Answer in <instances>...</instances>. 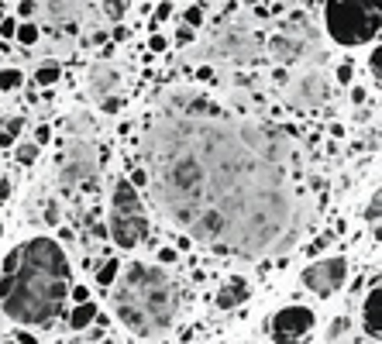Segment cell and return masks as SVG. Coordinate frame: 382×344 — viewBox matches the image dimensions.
I'll return each instance as SVG.
<instances>
[{"label":"cell","instance_id":"7a4b0ae2","mask_svg":"<svg viewBox=\"0 0 382 344\" xmlns=\"http://www.w3.org/2000/svg\"><path fill=\"white\" fill-rule=\"evenodd\" d=\"M69 296V261L59 241L28 238L3 258L0 306L14 324L48 327Z\"/></svg>","mask_w":382,"mask_h":344},{"label":"cell","instance_id":"ba28073f","mask_svg":"<svg viewBox=\"0 0 382 344\" xmlns=\"http://www.w3.org/2000/svg\"><path fill=\"white\" fill-rule=\"evenodd\" d=\"M344 279H348V261L341 255L320 258L310 268H303V286L313 289L317 296H334L341 286H344Z\"/></svg>","mask_w":382,"mask_h":344},{"label":"cell","instance_id":"52a82bcc","mask_svg":"<svg viewBox=\"0 0 382 344\" xmlns=\"http://www.w3.org/2000/svg\"><path fill=\"white\" fill-rule=\"evenodd\" d=\"M258 52H262V38H258L255 31H248L245 24L220 28L217 38H213V45H211V55L227 59V62H252Z\"/></svg>","mask_w":382,"mask_h":344},{"label":"cell","instance_id":"d6986e66","mask_svg":"<svg viewBox=\"0 0 382 344\" xmlns=\"http://www.w3.org/2000/svg\"><path fill=\"white\" fill-rule=\"evenodd\" d=\"M21 86H24V73L21 69H14V66L10 69H0V89L10 93V89H21Z\"/></svg>","mask_w":382,"mask_h":344},{"label":"cell","instance_id":"8d00e7d4","mask_svg":"<svg viewBox=\"0 0 382 344\" xmlns=\"http://www.w3.org/2000/svg\"><path fill=\"white\" fill-rule=\"evenodd\" d=\"M338 76H341V83H348V80H351V66H341Z\"/></svg>","mask_w":382,"mask_h":344},{"label":"cell","instance_id":"2e32d148","mask_svg":"<svg viewBox=\"0 0 382 344\" xmlns=\"http://www.w3.org/2000/svg\"><path fill=\"white\" fill-rule=\"evenodd\" d=\"M97 317H100V313H97V303H90V300L76 303V310L69 313V327H73V331H83V327H90Z\"/></svg>","mask_w":382,"mask_h":344},{"label":"cell","instance_id":"ac0fdd59","mask_svg":"<svg viewBox=\"0 0 382 344\" xmlns=\"http://www.w3.org/2000/svg\"><path fill=\"white\" fill-rule=\"evenodd\" d=\"M118 275H121V261H118V258H107V261L100 265V272H97V282H100V286H114Z\"/></svg>","mask_w":382,"mask_h":344},{"label":"cell","instance_id":"44dd1931","mask_svg":"<svg viewBox=\"0 0 382 344\" xmlns=\"http://www.w3.org/2000/svg\"><path fill=\"white\" fill-rule=\"evenodd\" d=\"M104 14H107L111 21H121L127 14V0H104Z\"/></svg>","mask_w":382,"mask_h":344},{"label":"cell","instance_id":"d6a6232c","mask_svg":"<svg viewBox=\"0 0 382 344\" xmlns=\"http://www.w3.org/2000/svg\"><path fill=\"white\" fill-rule=\"evenodd\" d=\"M344 324H348L344 317H341V320H334V327H331V338H338V334H344Z\"/></svg>","mask_w":382,"mask_h":344},{"label":"cell","instance_id":"d4e9b609","mask_svg":"<svg viewBox=\"0 0 382 344\" xmlns=\"http://www.w3.org/2000/svg\"><path fill=\"white\" fill-rule=\"evenodd\" d=\"M379 210H382V193H376V196H372V203H369V210H365V217L376 224V220H379Z\"/></svg>","mask_w":382,"mask_h":344},{"label":"cell","instance_id":"5bb4252c","mask_svg":"<svg viewBox=\"0 0 382 344\" xmlns=\"http://www.w3.org/2000/svg\"><path fill=\"white\" fill-rule=\"evenodd\" d=\"M245 300H248V282L245 279H231L217 293V306L220 310H231V306H238V303H245Z\"/></svg>","mask_w":382,"mask_h":344},{"label":"cell","instance_id":"f1b7e54d","mask_svg":"<svg viewBox=\"0 0 382 344\" xmlns=\"http://www.w3.org/2000/svg\"><path fill=\"white\" fill-rule=\"evenodd\" d=\"M148 48H152V52H166V38H162V35H152V38H148Z\"/></svg>","mask_w":382,"mask_h":344},{"label":"cell","instance_id":"cb8c5ba5","mask_svg":"<svg viewBox=\"0 0 382 344\" xmlns=\"http://www.w3.org/2000/svg\"><path fill=\"white\" fill-rule=\"evenodd\" d=\"M197 24H204V7H190L186 10V28H197Z\"/></svg>","mask_w":382,"mask_h":344},{"label":"cell","instance_id":"9a60e30c","mask_svg":"<svg viewBox=\"0 0 382 344\" xmlns=\"http://www.w3.org/2000/svg\"><path fill=\"white\" fill-rule=\"evenodd\" d=\"M48 17L55 24H73L80 21V0H48Z\"/></svg>","mask_w":382,"mask_h":344},{"label":"cell","instance_id":"8992f818","mask_svg":"<svg viewBox=\"0 0 382 344\" xmlns=\"http://www.w3.org/2000/svg\"><path fill=\"white\" fill-rule=\"evenodd\" d=\"M62 186H83L90 189V182H97V148L90 141H69L62 152Z\"/></svg>","mask_w":382,"mask_h":344},{"label":"cell","instance_id":"f35d334b","mask_svg":"<svg viewBox=\"0 0 382 344\" xmlns=\"http://www.w3.org/2000/svg\"><path fill=\"white\" fill-rule=\"evenodd\" d=\"M0 17H3V7H0Z\"/></svg>","mask_w":382,"mask_h":344},{"label":"cell","instance_id":"e575fe53","mask_svg":"<svg viewBox=\"0 0 382 344\" xmlns=\"http://www.w3.org/2000/svg\"><path fill=\"white\" fill-rule=\"evenodd\" d=\"M10 196V179H0V200Z\"/></svg>","mask_w":382,"mask_h":344},{"label":"cell","instance_id":"f546056e","mask_svg":"<svg viewBox=\"0 0 382 344\" xmlns=\"http://www.w3.org/2000/svg\"><path fill=\"white\" fill-rule=\"evenodd\" d=\"M190 38H193V28H186V24H183V28H179V31H176V42H190Z\"/></svg>","mask_w":382,"mask_h":344},{"label":"cell","instance_id":"1f68e13d","mask_svg":"<svg viewBox=\"0 0 382 344\" xmlns=\"http://www.w3.org/2000/svg\"><path fill=\"white\" fill-rule=\"evenodd\" d=\"M48 138H52V134H48V128H38V131H35V145H45Z\"/></svg>","mask_w":382,"mask_h":344},{"label":"cell","instance_id":"3957f363","mask_svg":"<svg viewBox=\"0 0 382 344\" xmlns=\"http://www.w3.org/2000/svg\"><path fill=\"white\" fill-rule=\"evenodd\" d=\"M114 310L131 334L159 338L172 327L179 310L176 282L155 265H125V272L114 279Z\"/></svg>","mask_w":382,"mask_h":344},{"label":"cell","instance_id":"603a6c76","mask_svg":"<svg viewBox=\"0 0 382 344\" xmlns=\"http://www.w3.org/2000/svg\"><path fill=\"white\" fill-rule=\"evenodd\" d=\"M35 80H38V86H52L55 80H59V66H38Z\"/></svg>","mask_w":382,"mask_h":344},{"label":"cell","instance_id":"7c38bea8","mask_svg":"<svg viewBox=\"0 0 382 344\" xmlns=\"http://www.w3.org/2000/svg\"><path fill=\"white\" fill-rule=\"evenodd\" d=\"M269 55H272L279 66H293L297 59L306 55V45L299 42L297 35H283V31H279V35L269 38Z\"/></svg>","mask_w":382,"mask_h":344},{"label":"cell","instance_id":"8fae6325","mask_svg":"<svg viewBox=\"0 0 382 344\" xmlns=\"http://www.w3.org/2000/svg\"><path fill=\"white\" fill-rule=\"evenodd\" d=\"M290 96H293V103H299V107H320L327 100V80H324V73L320 69L303 73L297 80V86L290 89Z\"/></svg>","mask_w":382,"mask_h":344},{"label":"cell","instance_id":"83f0119b","mask_svg":"<svg viewBox=\"0 0 382 344\" xmlns=\"http://www.w3.org/2000/svg\"><path fill=\"white\" fill-rule=\"evenodd\" d=\"M169 14H172V3H169V0H166V3H159V10H155V24H159V21H166Z\"/></svg>","mask_w":382,"mask_h":344},{"label":"cell","instance_id":"4316f807","mask_svg":"<svg viewBox=\"0 0 382 344\" xmlns=\"http://www.w3.org/2000/svg\"><path fill=\"white\" fill-rule=\"evenodd\" d=\"M14 31H17V24H14L10 17H0V35H3V38H14Z\"/></svg>","mask_w":382,"mask_h":344},{"label":"cell","instance_id":"74e56055","mask_svg":"<svg viewBox=\"0 0 382 344\" xmlns=\"http://www.w3.org/2000/svg\"><path fill=\"white\" fill-rule=\"evenodd\" d=\"M0 344H17V341H0Z\"/></svg>","mask_w":382,"mask_h":344},{"label":"cell","instance_id":"7402d4cb","mask_svg":"<svg viewBox=\"0 0 382 344\" xmlns=\"http://www.w3.org/2000/svg\"><path fill=\"white\" fill-rule=\"evenodd\" d=\"M14 155H17V162H21V166H31V162L38 159V145H35V141H31V145H17V152H14Z\"/></svg>","mask_w":382,"mask_h":344},{"label":"cell","instance_id":"d590c367","mask_svg":"<svg viewBox=\"0 0 382 344\" xmlns=\"http://www.w3.org/2000/svg\"><path fill=\"white\" fill-rule=\"evenodd\" d=\"M73 300H76V303H86V300H90V293H86L83 286H80V289H73Z\"/></svg>","mask_w":382,"mask_h":344},{"label":"cell","instance_id":"484cf974","mask_svg":"<svg viewBox=\"0 0 382 344\" xmlns=\"http://www.w3.org/2000/svg\"><path fill=\"white\" fill-rule=\"evenodd\" d=\"M369 66H372V76L379 80V76H382V52H379V48H372V55H369Z\"/></svg>","mask_w":382,"mask_h":344},{"label":"cell","instance_id":"4fadbf2b","mask_svg":"<svg viewBox=\"0 0 382 344\" xmlns=\"http://www.w3.org/2000/svg\"><path fill=\"white\" fill-rule=\"evenodd\" d=\"M362 327H365V334H369L372 341H379V334H382V293H379V286L369 289V300H365V306H362Z\"/></svg>","mask_w":382,"mask_h":344},{"label":"cell","instance_id":"6da1fadb","mask_svg":"<svg viewBox=\"0 0 382 344\" xmlns=\"http://www.w3.org/2000/svg\"><path fill=\"white\" fill-rule=\"evenodd\" d=\"M141 155L155 207L200 245L265 258L299 241L297 148L283 128L231 117L197 89H172L141 131Z\"/></svg>","mask_w":382,"mask_h":344},{"label":"cell","instance_id":"e0dca14e","mask_svg":"<svg viewBox=\"0 0 382 344\" xmlns=\"http://www.w3.org/2000/svg\"><path fill=\"white\" fill-rule=\"evenodd\" d=\"M21 128H24V117H7V121L0 124V148H7L10 141H17Z\"/></svg>","mask_w":382,"mask_h":344},{"label":"cell","instance_id":"30bf717a","mask_svg":"<svg viewBox=\"0 0 382 344\" xmlns=\"http://www.w3.org/2000/svg\"><path fill=\"white\" fill-rule=\"evenodd\" d=\"M121 83H125V69H121L118 62H93L90 73H86V86H90V93H93L97 100L114 96V89Z\"/></svg>","mask_w":382,"mask_h":344},{"label":"cell","instance_id":"5b68a950","mask_svg":"<svg viewBox=\"0 0 382 344\" xmlns=\"http://www.w3.org/2000/svg\"><path fill=\"white\" fill-rule=\"evenodd\" d=\"M107 234L121 248H134V245H141L148 238V217H145L141 196H138L131 179H118L114 182L111 210H107Z\"/></svg>","mask_w":382,"mask_h":344},{"label":"cell","instance_id":"ffe728a7","mask_svg":"<svg viewBox=\"0 0 382 344\" xmlns=\"http://www.w3.org/2000/svg\"><path fill=\"white\" fill-rule=\"evenodd\" d=\"M14 38L21 45H35L38 42V24H31V21H24V24H17V31H14Z\"/></svg>","mask_w":382,"mask_h":344},{"label":"cell","instance_id":"9c48e42d","mask_svg":"<svg viewBox=\"0 0 382 344\" xmlns=\"http://www.w3.org/2000/svg\"><path fill=\"white\" fill-rule=\"evenodd\" d=\"M313 310L306 306H286L272 317V338L276 344H303V338L313 331Z\"/></svg>","mask_w":382,"mask_h":344},{"label":"cell","instance_id":"4dcf8cb0","mask_svg":"<svg viewBox=\"0 0 382 344\" xmlns=\"http://www.w3.org/2000/svg\"><path fill=\"white\" fill-rule=\"evenodd\" d=\"M159 261H162V265L176 261V252H172V248H162V252H159Z\"/></svg>","mask_w":382,"mask_h":344},{"label":"cell","instance_id":"836d02e7","mask_svg":"<svg viewBox=\"0 0 382 344\" xmlns=\"http://www.w3.org/2000/svg\"><path fill=\"white\" fill-rule=\"evenodd\" d=\"M21 14L31 17V14H35V0H24V3H21Z\"/></svg>","mask_w":382,"mask_h":344},{"label":"cell","instance_id":"277c9868","mask_svg":"<svg viewBox=\"0 0 382 344\" xmlns=\"http://www.w3.org/2000/svg\"><path fill=\"white\" fill-rule=\"evenodd\" d=\"M324 21H327V35L338 45L376 42L382 21V0H327Z\"/></svg>","mask_w":382,"mask_h":344}]
</instances>
